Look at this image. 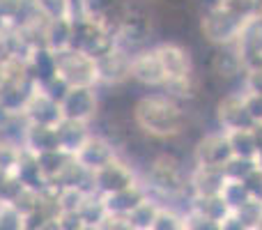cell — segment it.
I'll return each instance as SVG.
<instances>
[{
  "instance_id": "obj_29",
  "label": "cell",
  "mask_w": 262,
  "mask_h": 230,
  "mask_svg": "<svg viewBox=\"0 0 262 230\" xmlns=\"http://www.w3.org/2000/svg\"><path fill=\"white\" fill-rule=\"evenodd\" d=\"M255 166H258V171L262 173V150H260L258 154H255Z\"/></svg>"
},
{
  "instance_id": "obj_8",
  "label": "cell",
  "mask_w": 262,
  "mask_h": 230,
  "mask_svg": "<svg viewBox=\"0 0 262 230\" xmlns=\"http://www.w3.org/2000/svg\"><path fill=\"white\" fill-rule=\"evenodd\" d=\"M232 159V150L228 143V136L223 131H214L207 134L205 138L198 140L193 150V163L205 168H226Z\"/></svg>"
},
{
  "instance_id": "obj_7",
  "label": "cell",
  "mask_w": 262,
  "mask_h": 230,
  "mask_svg": "<svg viewBox=\"0 0 262 230\" xmlns=\"http://www.w3.org/2000/svg\"><path fill=\"white\" fill-rule=\"evenodd\" d=\"M136 184H138V180H136L134 168L122 157H115L104 168L92 173V194H97V196L118 194V191L131 189Z\"/></svg>"
},
{
  "instance_id": "obj_2",
  "label": "cell",
  "mask_w": 262,
  "mask_h": 230,
  "mask_svg": "<svg viewBox=\"0 0 262 230\" xmlns=\"http://www.w3.org/2000/svg\"><path fill=\"white\" fill-rule=\"evenodd\" d=\"M159 60H161L163 74H166V88L163 90L170 97L175 95H186L189 92V81H191V55L184 46L175 44V41H163V44L154 46Z\"/></svg>"
},
{
  "instance_id": "obj_6",
  "label": "cell",
  "mask_w": 262,
  "mask_h": 230,
  "mask_svg": "<svg viewBox=\"0 0 262 230\" xmlns=\"http://www.w3.org/2000/svg\"><path fill=\"white\" fill-rule=\"evenodd\" d=\"M62 120L90 124L99 113V95L97 88H67L58 99Z\"/></svg>"
},
{
  "instance_id": "obj_20",
  "label": "cell",
  "mask_w": 262,
  "mask_h": 230,
  "mask_svg": "<svg viewBox=\"0 0 262 230\" xmlns=\"http://www.w3.org/2000/svg\"><path fill=\"white\" fill-rule=\"evenodd\" d=\"M212 69L214 74L223 78H235L237 74L244 72V65H242V58L235 46H219V51L212 58Z\"/></svg>"
},
{
  "instance_id": "obj_12",
  "label": "cell",
  "mask_w": 262,
  "mask_h": 230,
  "mask_svg": "<svg viewBox=\"0 0 262 230\" xmlns=\"http://www.w3.org/2000/svg\"><path fill=\"white\" fill-rule=\"evenodd\" d=\"M129 78L145 88H166V74H163L161 60H159L154 46L152 49H140L131 55Z\"/></svg>"
},
{
  "instance_id": "obj_11",
  "label": "cell",
  "mask_w": 262,
  "mask_h": 230,
  "mask_svg": "<svg viewBox=\"0 0 262 230\" xmlns=\"http://www.w3.org/2000/svg\"><path fill=\"white\" fill-rule=\"evenodd\" d=\"M99 86H120L131 76V53L120 46H113L95 60Z\"/></svg>"
},
{
  "instance_id": "obj_1",
  "label": "cell",
  "mask_w": 262,
  "mask_h": 230,
  "mask_svg": "<svg viewBox=\"0 0 262 230\" xmlns=\"http://www.w3.org/2000/svg\"><path fill=\"white\" fill-rule=\"evenodd\" d=\"M134 122L152 138H175L184 131L186 115L175 97L168 92H149L134 106Z\"/></svg>"
},
{
  "instance_id": "obj_4",
  "label": "cell",
  "mask_w": 262,
  "mask_h": 230,
  "mask_svg": "<svg viewBox=\"0 0 262 230\" xmlns=\"http://www.w3.org/2000/svg\"><path fill=\"white\" fill-rule=\"evenodd\" d=\"M115 46L113 30L108 26L92 18L76 16L72 28V49L85 53L88 58L97 60L99 55H104L106 51H111Z\"/></svg>"
},
{
  "instance_id": "obj_27",
  "label": "cell",
  "mask_w": 262,
  "mask_h": 230,
  "mask_svg": "<svg viewBox=\"0 0 262 230\" xmlns=\"http://www.w3.org/2000/svg\"><path fill=\"white\" fill-rule=\"evenodd\" d=\"M244 92H253V95H262V67L244 72Z\"/></svg>"
},
{
  "instance_id": "obj_19",
  "label": "cell",
  "mask_w": 262,
  "mask_h": 230,
  "mask_svg": "<svg viewBox=\"0 0 262 230\" xmlns=\"http://www.w3.org/2000/svg\"><path fill=\"white\" fill-rule=\"evenodd\" d=\"M72 28L74 18H62V21H49L44 28V49L51 53H62L72 49Z\"/></svg>"
},
{
  "instance_id": "obj_10",
  "label": "cell",
  "mask_w": 262,
  "mask_h": 230,
  "mask_svg": "<svg viewBox=\"0 0 262 230\" xmlns=\"http://www.w3.org/2000/svg\"><path fill=\"white\" fill-rule=\"evenodd\" d=\"M235 49L242 58L244 72L262 67V14L244 23L239 39L235 41Z\"/></svg>"
},
{
  "instance_id": "obj_17",
  "label": "cell",
  "mask_w": 262,
  "mask_h": 230,
  "mask_svg": "<svg viewBox=\"0 0 262 230\" xmlns=\"http://www.w3.org/2000/svg\"><path fill=\"white\" fill-rule=\"evenodd\" d=\"M226 180L228 177L221 168L195 166L191 173V189L198 198H212V196H221Z\"/></svg>"
},
{
  "instance_id": "obj_13",
  "label": "cell",
  "mask_w": 262,
  "mask_h": 230,
  "mask_svg": "<svg viewBox=\"0 0 262 230\" xmlns=\"http://www.w3.org/2000/svg\"><path fill=\"white\" fill-rule=\"evenodd\" d=\"M23 117H26L28 124H41V127H58L62 122L60 115V104L55 97L46 95L44 90L35 86L30 99H28L26 109H23Z\"/></svg>"
},
{
  "instance_id": "obj_18",
  "label": "cell",
  "mask_w": 262,
  "mask_h": 230,
  "mask_svg": "<svg viewBox=\"0 0 262 230\" xmlns=\"http://www.w3.org/2000/svg\"><path fill=\"white\" fill-rule=\"evenodd\" d=\"M23 150L32 157L49 154L58 150V134L55 127H41V124H28L26 136H23Z\"/></svg>"
},
{
  "instance_id": "obj_15",
  "label": "cell",
  "mask_w": 262,
  "mask_h": 230,
  "mask_svg": "<svg viewBox=\"0 0 262 230\" xmlns=\"http://www.w3.org/2000/svg\"><path fill=\"white\" fill-rule=\"evenodd\" d=\"M147 180H152L154 189L161 191H177L182 189V168L177 163V159H172L170 154H161L149 163Z\"/></svg>"
},
{
  "instance_id": "obj_21",
  "label": "cell",
  "mask_w": 262,
  "mask_h": 230,
  "mask_svg": "<svg viewBox=\"0 0 262 230\" xmlns=\"http://www.w3.org/2000/svg\"><path fill=\"white\" fill-rule=\"evenodd\" d=\"M32 5L44 21H62V18L72 21L76 14L74 0H32Z\"/></svg>"
},
{
  "instance_id": "obj_3",
  "label": "cell",
  "mask_w": 262,
  "mask_h": 230,
  "mask_svg": "<svg viewBox=\"0 0 262 230\" xmlns=\"http://www.w3.org/2000/svg\"><path fill=\"white\" fill-rule=\"evenodd\" d=\"M55 78L64 88H97V62L88 58L81 51L67 49L62 53H55Z\"/></svg>"
},
{
  "instance_id": "obj_5",
  "label": "cell",
  "mask_w": 262,
  "mask_h": 230,
  "mask_svg": "<svg viewBox=\"0 0 262 230\" xmlns=\"http://www.w3.org/2000/svg\"><path fill=\"white\" fill-rule=\"evenodd\" d=\"M244 18H237L232 14H228L221 7H209L200 18V32L207 41L216 46H235V41L239 39L242 28H244Z\"/></svg>"
},
{
  "instance_id": "obj_30",
  "label": "cell",
  "mask_w": 262,
  "mask_h": 230,
  "mask_svg": "<svg viewBox=\"0 0 262 230\" xmlns=\"http://www.w3.org/2000/svg\"><path fill=\"white\" fill-rule=\"evenodd\" d=\"M253 230H262V217H260V221H258V226H255Z\"/></svg>"
},
{
  "instance_id": "obj_22",
  "label": "cell",
  "mask_w": 262,
  "mask_h": 230,
  "mask_svg": "<svg viewBox=\"0 0 262 230\" xmlns=\"http://www.w3.org/2000/svg\"><path fill=\"white\" fill-rule=\"evenodd\" d=\"M228 143H230L232 157L235 159H255L258 154V145H255L253 131L239 129V131H228Z\"/></svg>"
},
{
  "instance_id": "obj_16",
  "label": "cell",
  "mask_w": 262,
  "mask_h": 230,
  "mask_svg": "<svg viewBox=\"0 0 262 230\" xmlns=\"http://www.w3.org/2000/svg\"><path fill=\"white\" fill-rule=\"evenodd\" d=\"M55 134H58V150L67 157H74L78 150L85 145V140L92 136L90 124H81V122H69L62 120L55 127Z\"/></svg>"
},
{
  "instance_id": "obj_23",
  "label": "cell",
  "mask_w": 262,
  "mask_h": 230,
  "mask_svg": "<svg viewBox=\"0 0 262 230\" xmlns=\"http://www.w3.org/2000/svg\"><path fill=\"white\" fill-rule=\"evenodd\" d=\"M216 7L226 9L228 14L237 18L249 21V18L262 14V0H216Z\"/></svg>"
},
{
  "instance_id": "obj_24",
  "label": "cell",
  "mask_w": 262,
  "mask_h": 230,
  "mask_svg": "<svg viewBox=\"0 0 262 230\" xmlns=\"http://www.w3.org/2000/svg\"><path fill=\"white\" fill-rule=\"evenodd\" d=\"M221 198H223V203L228 205V210H230V212H237L242 205H246L251 200V194H249V189H246L244 182L226 180L223 191H221Z\"/></svg>"
},
{
  "instance_id": "obj_28",
  "label": "cell",
  "mask_w": 262,
  "mask_h": 230,
  "mask_svg": "<svg viewBox=\"0 0 262 230\" xmlns=\"http://www.w3.org/2000/svg\"><path fill=\"white\" fill-rule=\"evenodd\" d=\"M244 184H246V189H249V194H251V198H255V200H262V173L255 168L253 173H251L249 177L244 180Z\"/></svg>"
},
{
  "instance_id": "obj_26",
  "label": "cell",
  "mask_w": 262,
  "mask_h": 230,
  "mask_svg": "<svg viewBox=\"0 0 262 230\" xmlns=\"http://www.w3.org/2000/svg\"><path fill=\"white\" fill-rule=\"evenodd\" d=\"M244 97V106L249 111L251 120L255 124H262V95H253V92H242Z\"/></svg>"
},
{
  "instance_id": "obj_9",
  "label": "cell",
  "mask_w": 262,
  "mask_h": 230,
  "mask_svg": "<svg viewBox=\"0 0 262 230\" xmlns=\"http://www.w3.org/2000/svg\"><path fill=\"white\" fill-rule=\"evenodd\" d=\"M115 157H120L115 143L108 136L95 134V131H92V136L85 140V145L74 154L76 163L81 168H85L88 173H95V171H99V168H104L106 163H111Z\"/></svg>"
},
{
  "instance_id": "obj_25",
  "label": "cell",
  "mask_w": 262,
  "mask_h": 230,
  "mask_svg": "<svg viewBox=\"0 0 262 230\" xmlns=\"http://www.w3.org/2000/svg\"><path fill=\"white\" fill-rule=\"evenodd\" d=\"M255 168H258V166H255V159H235V157H232L230 163L223 168V173H226L228 180H239V182H244L246 177H249L251 173L255 171Z\"/></svg>"
},
{
  "instance_id": "obj_14",
  "label": "cell",
  "mask_w": 262,
  "mask_h": 230,
  "mask_svg": "<svg viewBox=\"0 0 262 230\" xmlns=\"http://www.w3.org/2000/svg\"><path fill=\"white\" fill-rule=\"evenodd\" d=\"M216 120L221 124V131H239V129H253L255 122L251 120L249 111L244 106V97L242 92H232L226 95L216 106Z\"/></svg>"
}]
</instances>
